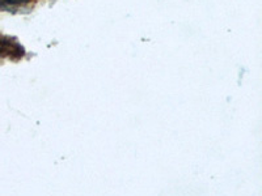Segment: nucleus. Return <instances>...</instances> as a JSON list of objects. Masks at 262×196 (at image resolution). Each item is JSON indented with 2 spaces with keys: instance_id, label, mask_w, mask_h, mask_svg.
<instances>
[{
  "instance_id": "nucleus-2",
  "label": "nucleus",
  "mask_w": 262,
  "mask_h": 196,
  "mask_svg": "<svg viewBox=\"0 0 262 196\" xmlns=\"http://www.w3.org/2000/svg\"><path fill=\"white\" fill-rule=\"evenodd\" d=\"M37 0H0V11H7V12H23V11H29L34 7Z\"/></svg>"
},
{
  "instance_id": "nucleus-1",
  "label": "nucleus",
  "mask_w": 262,
  "mask_h": 196,
  "mask_svg": "<svg viewBox=\"0 0 262 196\" xmlns=\"http://www.w3.org/2000/svg\"><path fill=\"white\" fill-rule=\"evenodd\" d=\"M24 57V47L18 43L15 37H0V59L7 58L17 62Z\"/></svg>"
}]
</instances>
